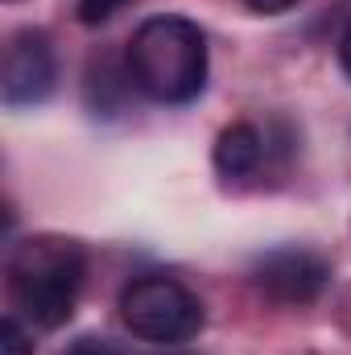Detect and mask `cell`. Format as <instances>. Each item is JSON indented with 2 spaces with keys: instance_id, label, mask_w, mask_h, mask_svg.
<instances>
[{
  "instance_id": "6da1fadb",
  "label": "cell",
  "mask_w": 351,
  "mask_h": 355,
  "mask_svg": "<svg viewBox=\"0 0 351 355\" xmlns=\"http://www.w3.org/2000/svg\"><path fill=\"white\" fill-rule=\"evenodd\" d=\"M87 281V252L67 236H29L8 257V297L42 331L71 322Z\"/></svg>"
},
{
  "instance_id": "7a4b0ae2",
  "label": "cell",
  "mask_w": 351,
  "mask_h": 355,
  "mask_svg": "<svg viewBox=\"0 0 351 355\" xmlns=\"http://www.w3.org/2000/svg\"><path fill=\"white\" fill-rule=\"evenodd\" d=\"M128 83L153 103H190L207 87V37L186 17H149L128 42Z\"/></svg>"
},
{
  "instance_id": "3957f363",
  "label": "cell",
  "mask_w": 351,
  "mask_h": 355,
  "mask_svg": "<svg viewBox=\"0 0 351 355\" xmlns=\"http://www.w3.org/2000/svg\"><path fill=\"white\" fill-rule=\"evenodd\" d=\"M120 318L137 339L178 347L203 331V302L174 277H137L120 293Z\"/></svg>"
},
{
  "instance_id": "277c9868",
  "label": "cell",
  "mask_w": 351,
  "mask_h": 355,
  "mask_svg": "<svg viewBox=\"0 0 351 355\" xmlns=\"http://www.w3.org/2000/svg\"><path fill=\"white\" fill-rule=\"evenodd\" d=\"M58 79V62H54V46L42 29H17L4 46V62H0V95L8 107H33L42 99H50Z\"/></svg>"
},
{
  "instance_id": "5b68a950",
  "label": "cell",
  "mask_w": 351,
  "mask_h": 355,
  "mask_svg": "<svg viewBox=\"0 0 351 355\" xmlns=\"http://www.w3.org/2000/svg\"><path fill=\"white\" fill-rule=\"evenodd\" d=\"M331 281V265L310 248H273L252 261V285L281 306L314 302Z\"/></svg>"
},
{
  "instance_id": "8992f818",
  "label": "cell",
  "mask_w": 351,
  "mask_h": 355,
  "mask_svg": "<svg viewBox=\"0 0 351 355\" xmlns=\"http://www.w3.org/2000/svg\"><path fill=\"white\" fill-rule=\"evenodd\" d=\"M264 141L252 124H228L215 141V170L223 178H244L261 166Z\"/></svg>"
},
{
  "instance_id": "52a82bcc",
  "label": "cell",
  "mask_w": 351,
  "mask_h": 355,
  "mask_svg": "<svg viewBox=\"0 0 351 355\" xmlns=\"http://www.w3.org/2000/svg\"><path fill=\"white\" fill-rule=\"evenodd\" d=\"M0 355H33V339L29 331L17 322V314H8L0 322Z\"/></svg>"
},
{
  "instance_id": "ba28073f",
  "label": "cell",
  "mask_w": 351,
  "mask_h": 355,
  "mask_svg": "<svg viewBox=\"0 0 351 355\" xmlns=\"http://www.w3.org/2000/svg\"><path fill=\"white\" fill-rule=\"evenodd\" d=\"M124 4H132V0H79L75 12H79L83 25H103V21H112Z\"/></svg>"
},
{
  "instance_id": "9c48e42d",
  "label": "cell",
  "mask_w": 351,
  "mask_h": 355,
  "mask_svg": "<svg viewBox=\"0 0 351 355\" xmlns=\"http://www.w3.org/2000/svg\"><path fill=\"white\" fill-rule=\"evenodd\" d=\"M252 12H285V8H293L298 0H244Z\"/></svg>"
},
{
  "instance_id": "30bf717a",
  "label": "cell",
  "mask_w": 351,
  "mask_h": 355,
  "mask_svg": "<svg viewBox=\"0 0 351 355\" xmlns=\"http://www.w3.org/2000/svg\"><path fill=\"white\" fill-rule=\"evenodd\" d=\"M67 355H116V352H112L108 343H95V339H79V343H75V347H71Z\"/></svg>"
},
{
  "instance_id": "8fae6325",
  "label": "cell",
  "mask_w": 351,
  "mask_h": 355,
  "mask_svg": "<svg viewBox=\"0 0 351 355\" xmlns=\"http://www.w3.org/2000/svg\"><path fill=\"white\" fill-rule=\"evenodd\" d=\"M339 67L348 71V79H351V25L343 29V37H339Z\"/></svg>"
}]
</instances>
